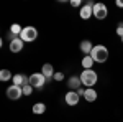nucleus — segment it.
Returning <instances> with one entry per match:
<instances>
[{
    "label": "nucleus",
    "instance_id": "f257e3e1",
    "mask_svg": "<svg viewBox=\"0 0 123 122\" xmlns=\"http://www.w3.org/2000/svg\"><path fill=\"white\" fill-rule=\"evenodd\" d=\"M90 56L94 59L95 63H105L107 59H108V48L104 46V45H95L94 50H92V53H90Z\"/></svg>",
    "mask_w": 123,
    "mask_h": 122
},
{
    "label": "nucleus",
    "instance_id": "f03ea898",
    "mask_svg": "<svg viewBox=\"0 0 123 122\" xmlns=\"http://www.w3.org/2000/svg\"><path fill=\"white\" fill-rule=\"evenodd\" d=\"M97 79H98V74L95 73L94 69H84L80 73V81H82L84 87H94Z\"/></svg>",
    "mask_w": 123,
    "mask_h": 122
},
{
    "label": "nucleus",
    "instance_id": "7ed1b4c3",
    "mask_svg": "<svg viewBox=\"0 0 123 122\" xmlns=\"http://www.w3.org/2000/svg\"><path fill=\"white\" fill-rule=\"evenodd\" d=\"M20 38L25 43H31V41H35L38 38V30L35 28V27H23V31H21Z\"/></svg>",
    "mask_w": 123,
    "mask_h": 122
},
{
    "label": "nucleus",
    "instance_id": "20e7f679",
    "mask_svg": "<svg viewBox=\"0 0 123 122\" xmlns=\"http://www.w3.org/2000/svg\"><path fill=\"white\" fill-rule=\"evenodd\" d=\"M46 78L43 76V73H33V74L30 76V84L33 86L35 89H41L43 86L46 84Z\"/></svg>",
    "mask_w": 123,
    "mask_h": 122
},
{
    "label": "nucleus",
    "instance_id": "39448f33",
    "mask_svg": "<svg viewBox=\"0 0 123 122\" xmlns=\"http://www.w3.org/2000/svg\"><path fill=\"white\" fill-rule=\"evenodd\" d=\"M5 93H7V97H8V99H12V101H18L20 97L23 96V87L12 84L10 87H7Z\"/></svg>",
    "mask_w": 123,
    "mask_h": 122
},
{
    "label": "nucleus",
    "instance_id": "423d86ee",
    "mask_svg": "<svg viewBox=\"0 0 123 122\" xmlns=\"http://www.w3.org/2000/svg\"><path fill=\"white\" fill-rule=\"evenodd\" d=\"M108 15V8L105 3H94V17L97 20H104Z\"/></svg>",
    "mask_w": 123,
    "mask_h": 122
},
{
    "label": "nucleus",
    "instance_id": "0eeeda50",
    "mask_svg": "<svg viewBox=\"0 0 123 122\" xmlns=\"http://www.w3.org/2000/svg\"><path fill=\"white\" fill-rule=\"evenodd\" d=\"M23 40L20 36H13V35H10V51L12 53H20L21 50H23Z\"/></svg>",
    "mask_w": 123,
    "mask_h": 122
},
{
    "label": "nucleus",
    "instance_id": "6e6552de",
    "mask_svg": "<svg viewBox=\"0 0 123 122\" xmlns=\"http://www.w3.org/2000/svg\"><path fill=\"white\" fill-rule=\"evenodd\" d=\"M79 15H80V18H82V20H89L90 17H94V3H92V2L84 3V5L80 7Z\"/></svg>",
    "mask_w": 123,
    "mask_h": 122
},
{
    "label": "nucleus",
    "instance_id": "1a4fd4ad",
    "mask_svg": "<svg viewBox=\"0 0 123 122\" xmlns=\"http://www.w3.org/2000/svg\"><path fill=\"white\" fill-rule=\"evenodd\" d=\"M79 99H80V96L77 94V91H69L64 96V102L67 106H77L79 104Z\"/></svg>",
    "mask_w": 123,
    "mask_h": 122
},
{
    "label": "nucleus",
    "instance_id": "9d476101",
    "mask_svg": "<svg viewBox=\"0 0 123 122\" xmlns=\"http://www.w3.org/2000/svg\"><path fill=\"white\" fill-rule=\"evenodd\" d=\"M67 86H69L71 91H77V89H80V87H82L80 76H71V78L67 79Z\"/></svg>",
    "mask_w": 123,
    "mask_h": 122
},
{
    "label": "nucleus",
    "instance_id": "9b49d317",
    "mask_svg": "<svg viewBox=\"0 0 123 122\" xmlns=\"http://www.w3.org/2000/svg\"><path fill=\"white\" fill-rule=\"evenodd\" d=\"M12 83L15 86H20V87H23V86L30 84V76H25V74H13V79H12Z\"/></svg>",
    "mask_w": 123,
    "mask_h": 122
},
{
    "label": "nucleus",
    "instance_id": "f8f14e48",
    "mask_svg": "<svg viewBox=\"0 0 123 122\" xmlns=\"http://www.w3.org/2000/svg\"><path fill=\"white\" fill-rule=\"evenodd\" d=\"M41 73H43V76L46 78L48 81H49V79H53V78H54V74H56V71H54V66L49 65V63H46V65L41 66Z\"/></svg>",
    "mask_w": 123,
    "mask_h": 122
},
{
    "label": "nucleus",
    "instance_id": "ddd939ff",
    "mask_svg": "<svg viewBox=\"0 0 123 122\" xmlns=\"http://www.w3.org/2000/svg\"><path fill=\"white\" fill-rule=\"evenodd\" d=\"M82 97H84L87 102H94V101H97V91H95L94 87H85Z\"/></svg>",
    "mask_w": 123,
    "mask_h": 122
},
{
    "label": "nucleus",
    "instance_id": "4468645a",
    "mask_svg": "<svg viewBox=\"0 0 123 122\" xmlns=\"http://www.w3.org/2000/svg\"><path fill=\"white\" fill-rule=\"evenodd\" d=\"M92 50H94V45H92L90 40H84V41H80V51L84 53V56H89V55L92 53Z\"/></svg>",
    "mask_w": 123,
    "mask_h": 122
},
{
    "label": "nucleus",
    "instance_id": "2eb2a0df",
    "mask_svg": "<svg viewBox=\"0 0 123 122\" xmlns=\"http://www.w3.org/2000/svg\"><path fill=\"white\" fill-rule=\"evenodd\" d=\"M94 59H92V56L89 55V56H84L82 58V61H80V65H82V68L84 69H92V66H94Z\"/></svg>",
    "mask_w": 123,
    "mask_h": 122
},
{
    "label": "nucleus",
    "instance_id": "dca6fc26",
    "mask_svg": "<svg viewBox=\"0 0 123 122\" xmlns=\"http://www.w3.org/2000/svg\"><path fill=\"white\" fill-rule=\"evenodd\" d=\"M31 111H33V114H44L46 112V106L43 102H36V104H33Z\"/></svg>",
    "mask_w": 123,
    "mask_h": 122
},
{
    "label": "nucleus",
    "instance_id": "f3484780",
    "mask_svg": "<svg viewBox=\"0 0 123 122\" xmlns=\"http://www.w3.org/2000/svg\"><path fill=\"white\" fill-rule=\"evenodd\" d=\"M21 31H23V27H20L18 23H13L10 27V35H13V36H20Z\"/></svg>",
    "mask_w": 123,
    "mask_h": 122
},
{
    "label": "nucleus",
    "instance_id": "a211bd4d",
    "mask_svg": "<svg viewBox=\"0 0 123 122\" xmlns=\"http://www.w3.org/2000/svg\"><path fill=\"white\" fill-rule=\"evenodd\" d=\"M10 79H13V74L10 73L8 69H2L0 71V81L5 83V81H10Z\"/></svg>",
    "mask_w": 123,
    "mask_h": 122
},
{
    "label": "nucleus",
    "instance_id": "6ab92c4d",
    "mask_svg": "<svg viewBox=\"0 0 123 122\" xmlns=\"http://www.w3.org/2000/svg\"><path fill=\"white\" fill-rule=\"evenodd\" d=\"M33 89H35V87H33L31 84H26V86H23V96H30V94L33 93Z\"/></svg>",
    "mask_w": 123,
    "mask_h": 122
},
{
    "label": "nucleus",
    "instance_id": "aec40b11",
    "mask_svg": "<svg viewBox=\"0 0 123 122\" xmlns=\"http://www.w3.org/2000/svg\"><path fill=\"white\" fill-rule=\"evenodd\" d=\"M53 79H54V81H62V79H64V73H62V71H56V74H54Z\"/></svg>",
    "mask_w": 123,
    "mask_h": 122
},
{
    "label": "nucleus",
    "instance_id": "412c9836",
    "mask_svg": "<svg viewBox=\"0 0 123 122\" xmlns=\"http://www.w3.org/2000/svg\"><path fill=\"white\" fill-rule=\"evenodd\" d=\"M71 5L76 8V7H82V2L80 0H71Z\"/></svg>",
    "mask_w": 123,
    "mask_h": 122
},
{
    "label": "nucleus",
    "instance_id": "4be33fe9",
    "mask_svg": "<svg viewBox=\"0 0 123 122\" xmlns=\"http://www.w3.org/2000/svg\"><path fill=\"white\" fill-rule=\"evenodd\" d=\"M117 35H118V36H120V38L123 36V25H122V23H120V25L117 27Z\"/></svg>",
    "mask_w": 123,
    "mask_h": 122
},
{
    "label": "nucleus",
    "instance_id": "5701e85b",
    "mask_svg": "<svg viewBox=\"0 0 123 122\" xmlns=\"http://www.w3.org/2000/svg\"><path fill=\"white\" fill-rule=\"evenodd\" d=\"M115 3H117V7H120V8H123V0H117Z\"/></svg>",
    "mask_w": 123,
    "mask_h": 122
},
{
    "label": "nucleus",
    "instance_id": "b1692460",
    "mask_svg": "<svg viewBox=\"0 0 123 122\" xmlns=\"http://www.w3.org/2000/svg\"><path fill=\"white\" fill-rule=\"evenodd\" d=\"M122 43H123V36H122Z\"/></svg>",
    "mask_w": 123,
    "mask_h": 122
},
{
    "label": "nucleus",
    "instance_id": "393cba45",
    "mask_svg": "<svg viewBox=\"0 0 123 122\" xmlns=\"http://www.w3.org/2000/svg\"><path fill=\"white\" fill-rule=\"evenodd\" d=\"M122 25H123V22H122Z\"/></svg>",
    "mask_w": 123,
    "mask_h": 122
}]
</instances>
